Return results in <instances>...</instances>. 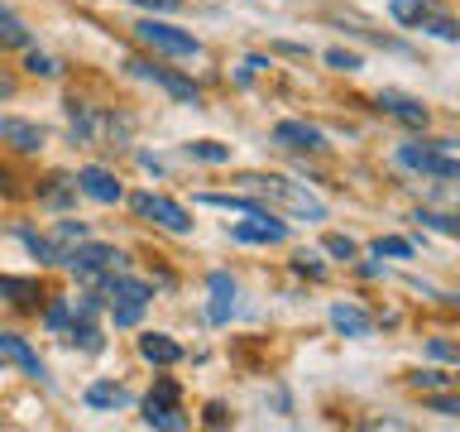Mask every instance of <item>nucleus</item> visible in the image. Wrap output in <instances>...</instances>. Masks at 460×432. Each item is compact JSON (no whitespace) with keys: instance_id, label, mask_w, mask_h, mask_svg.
<instances>
[{"instance_id":"obj_1","label":"nucleus","mask_w":460,"mask_h":432,"mask_svg":"<svg viewBox=\"0 0 460 432\" xmlns=\"http://www.w3.org/2000/svg\"><path fill=\"white\" fill-rule=\"evenodd\" d=\"M129 130H135V121L129 115H111V111H92V106H77L72 101V140L86 144V149H120V144L129 140Z\"/></svg>"},{"instance_id":"obj_2","label":"nucleus","mask_w":460,"mask_h":432,"mask_svg":"<svg viewBox=\"0 0 460 432\" xmlns=\"http://www.w3.org/2000/svg\"><path fill=\"white\" fill-rule=\"evenodd\" d=\"M250 193L259 197H269V202H279V207H288L293 216H312V221H326V202L322 197H312L302 183H288L279 178V173H250V178H240Z\"/></svg>"},{"instance_id":"obj_3","label":"nucleus","mask_w":460,"mask_h":432,"mask_svg":"<svg viewBox=\"0 0 460 432\" xmlns=\"http://www.w3.org/2000/svg\"><path fill=\"white\" fill-rule=\"evenodd\" d=\"M96 298H106V308L115 317V327H135L144 308H149V298H154V288L144 284V279H129V274L120 269H111L106 279H101V293Z\"/></svg>"},{"instance_id":"obj_4","label":"nucleus","mask_w":460,"mask_h":432,"mask_svg":"<svg viewBox=\"0 0 460 432\" xmlns=\"http://www.w3.org/2000/svg\"><path fill=\"white\" fill-rule=\"evenodd\" d=\"M398 164H408L427 178H446V183H460V144L456 140H437V144H402L398 149Z\"/></svg>"},{"instance_id":"obj_5","label":"nucleus","mask_w":460,"mask_h":432,"mask_svg":"<svg viewBox=\"0 0 460 432\" xmlns=\"http://www.w3.org/2000/svg\"><path fill=\"white\" fill-rule=\"evenodd\" d=\"M135 34H139V43H149L154 53H168V58H197L201 53V43L187 29H172L164 20H139Z\"/></svg>"},{"instance_id":"obj_6","label":"nucleus","mask_w":460,"mask_h":432,"mask_svg":"<svg viewBox=\"0 0 460 432\" xmlns=\"http://www.w3.org/2000/svg\"><path fill=\"white\" fill-rule=\"evenodd\" d=\"M67 269L77 279H96V274H111V269H125V255L115 245H96V240H82L77 250L67 255Z\"/></svg>"},{"instance_id":"obj_7","label":"nucleus","mask_w":460,"mask_h":432,"mask_svg":"<svg viewBox=\"0 0 460 432\" xmlns=\"http://www.w3.org/2000/svg\"><path fill=\"white\" fill-rule=\"evenodd\" d=\"M135 212L144 216V221H158L164 230H172V236H187L192 230V216H187L172 197H158V193H139L135 197Z\"/></svg>"},{"instance_id":"obj_8","label":"nucleus","mask_w":460,"mask_h":432,"mask_svg":"<svg viewBox=\"0 0 460 432\" xmlns=\"http://www.w3.org/2000/svg\"><path fill=\"white\" fill-rule=\"evenodd\" d=\"M125 68L135 72V77H144V82H158L168 96L187 101V106H201V92H197V86L187 82V77H178V72H168V68H158V63H144V58H129Z\"/></svg>"},{"instance_id":"obj_9","label":"nucleus","mask_w":460,"mask_h":432,"mask_svg":"<svg viewBox=\"0 0 460 432\" xmlns=\"http://www.w3.org/2000/svg\"><path fill=\"white\" fill-rule=\"evenodd\" d=\"M230 236L240 245H279V240H288V221H273L269 212H250V221L230 226Z\"/></svg>"},{"instance_id":"obj_10","label":"nucleus","mask_w":460,"mask_h":432,"mask_svg":"<svg viewBox=\"0 0 460 432\" xmlns=\"http://www.w3.org/2000/svg\"><path fill=\"white\" fill-rule=\"evenodd\" d=\"M273 140H279L283 149H293V154H322L326 149L322 130L307 125V121H279L273 125Z\"/></svg>"},{"instance_id":"obj_11","label":"nucleus","mask_w":460,"mask_h":432,"mask_svg":"<svg viewBox=\"0 0 460 432\" xmlns=\"http://www.w3.org/2000/svg\"><path fill=\"white\" fill-rule=\"evenodd\" d=\"M77 187H82V193L92 197V202H106V207L125 197V187L115 183L111 168H77Z\"/></svg>"},{"instance_id":"obj_12","label":"nucleus","mask_w":460,"mask_h":432,"mask_svg":"<svg viewBox=\"0 0 460 432\" xmlns=\"http://www.w3.org/2000/svg\"><path fill=\"white\" fill-rule=\"evenodd\" d=\"M379 106L394 115V121H402L408 130H427V121H431L422 101H412V96H402V92H379Z\"/></svg>"},{"instance_id":"obj_13","label":"nucleus","mask_w":460,"mask_h":432,"mask_svg":"<svg viewBox=\"0 0 460 432\" xmlns=\"http://www.w3.org/2000/svg\"><path fill=\"white\" fill-rule=\"evenodd\" d=\"M0 140H5L10 149H20V154L43 149V130L34 121H20V115H5V121H0Z\"/></svg>"},{"instance_id":"obj_14","label":"nucleus","mask_w":460,"mask_h":432,"mask_svg":"<svg viewBox=\"0 0 460 432\" xmlns=\"http://www.w3.org/2000/svg\"><path fill=\"white\" fill-rule=\"evenodd\" d=\"M139 356L149 360V365H178L182 346L172 337H164V331H144V337H139Z\"/></svg>"},{"instance_id":"obj_15","label":"nucleus","mask_w":460,"mask_h":432,"mask_svg":"<svg viewBox=\"0 0 460 432\" xmlns=\"http://www.w3.org/2000/svg\"><path fill=\"white\" fill-rule=\"evenodd\" d=\"M331 327H336L341 337H369L374 317L365 308H355V302H336V308H331Z\"/></svg>"},{"instance_id":"obj_16","label":"nucleus","mask_w":460,"mask_h":432,"mask_svg":"<svg viewBox=\"0 0 460 432\" xmlns=\"http://www.w3.org/2000/svg\"><path fill=\"white\" fill-rule=\"evenodd\" d=\"M0 356L5 360H14V365H20L29 380H49V370H43V360L29 351V341L24 337H0Z\"/></svg>"},{"instance_id":"obj_17","label":"nucleus","mask_w":460,"mask_h":432,"mask_svg":"<svg viewBox=\"0 0 460 432\" xmlns=\"http://www.w3.org/2000/svg\"><path fill=\"white\" fill-rule=\"evenodd\" d=\"M230 312H235V279L211 274V322H230Z\"/></svg>"},{"instance_id":"obj_18","label":"nucleus","mask_w":460,"mask_h":432,"mask_svg":"<svg viewBox=\"0 0 460 432\" xmlns=\"http://www.w3.org/2000/svg\"><path fill=\"white\" fill-rule=\"evenodd\" d=\"M412 29H422V34H437V39H460V20H451V14H446V10H437V5H427L422 10V20H417Z\"/></svg>"},{"instance_id":"obj_19","label":"nucleus","mask_w":460,"mask_h":432,"mask_svg":"<svg viewBox=\"0 0 460 432\" xmlns=\"http://www.w3.org/2000/svg\"><path fill=\"white\" fill-rule=\"evenodd\" d=\"M144 423H149V428H168V432H178V428H187V418H178V403L144 399Z\"/></svg>"},{"instance_id":"obj_20","label":"nucleus","mask_w":460,"mask_h":432,"mask_svg":"<svg viewBox=\"0 0 460 432\" xmlns=\"http://www.w3.org/2000/svg\"><path fill=\"white\" fill-rule=\"evenodd\" d=\"M67 341L82 346V351H101V346H106V337H101V327L92 322V317H72V322H67Z\"/></svg>"},{"instance_id":"obj_21","label":"nucleus","mask_w":460,"mask_h":432,"mask_svg":"<svg viewBox=\"0 0 460 432\" xmlns=\"http://www.w3.org/2000/svg\"><path fill=\"white\" fill-rule=\"evenodd\" d=\"M125 399L129 394L120 384H92V389H86V403H92V409H120Z\"/></svg>"},{"instance_id":"obj_22","label":"nucleus","mask_w":460,"mask_h":432,"mask_svg":"<svg viewBox=\"0 0 460 432\" xmlns=\"http://www.w3.org/2000/svg\"><path fill=\"white\" fill-rule=\"evenodd\" d=\"M201 202H207V207H226V212H259V202L254 197H235V193H201Z\"/></svg>"},{"instance_id":"obj_23","label":"nucleus","mask_w":460,"mask_h":432,"mask_svg":"<svg viewBox=\"0 0 460 432\" xmlns=\"http://www.w3.org/2000/svg\"><path fill=\"white\" fill-rule=\"evenodd\" d=\"M0 43H10V49H29V29L14 20L10 10H0Z\"/></svg>"},{"instance_id":"obj_24","label":"nucleus","mask_w":460,"mask_h":432,"mask_svg":"<svg viewBox=\"0 0 460 432\" xmlns=\"http://www.w3.org/2000/svg\"><path fill=\"white\" fill-rule=\"evenodd\" d=\"M187 158H201V164H226L230 149H226V144H216V140H192V144H187Z\"/></svg>"},{"instance_id":"obj_25","label":"nucleus","mask_w":460,"mask_h":432,"mask_svg":"<svg viewBox=\"0 0 460 432\" xmlns=\"http://www.w3.org/2000/svg\"><path fill=\"white\" fill-rule=\"evenodd\" d=\"M0 293L10 302H34L39 288H34V279H10V274H0Z\"/></svg>"},{"instance_id":"obj_26","label":"nucleus","mask_w":460,"mask_h":432,"mask_svg":"<svg viewBox=\"0 0 460 432\" xmlns=\"http://www.w3.org/2000/svg\"><path fill=\"white\" fill-rule=\"evenodd\" d=\"M427 5H431V0H394L388 10H394V20H398V24H417Z\"/></svg>"},{"instance_id":"obj_27","label":"nucleus","mask_w":460,"mask_h":432,"mask_svg":"<svg viewBox=\"0 0 460 432\" xmlns=\"http://www.w3.org/2000/svg\"><path fill=\"white\" fill-rule=\"evenodd\" d=\"M417 221H427L431 230H446V236H460V221L446 212H417Z\"/></svg>"},{"instance_id":"obj_28","label":"nucleus","mask_w":460,"mask_h":432,"mask_svg":"<svg viewBox=\"0 0 460 432\" xmlns=\"http://www.w3.org/2000/svg\"><path fill=\"white\" fill-rule=\"evenodd\" d=\"M427 409H431V413H441V418H460V394H431V399H427Z\"/></svg>"},{"instance_id":"obj_29","label":"nucleus","mask_w":460,"mask_h":432,"mask_svg":"<svg viewBox=\"0 0 460 432\" xmlns=\"http://www.w3.org/2000/svg\"><path fill=\"white\" fill-rule=\"evenodd\" d=\"M29 72H34V77H58V63L49 53H29V63H24Z\"/></svg>"},{"instance_id":"obj_30","label":"nucleus","mask_w":460,"mask_h":432,"mask_svg":"<svg viewBox=\"0 0 460 432\" xmlns=\"http://www.w3.org/2000/svg\"><path fill=\"white\" fill-rule=\"evenodd\" d=\"M374 250H379V255H394V259H408V255H412V240H398V236H388V240H379V245H374Z\"/></svg>"},{"instance_id":"obj_31","label":"nucleus","mask_w":460,"mask_h":432,"mask_svg":"<svg viewBox=\"0 0 460 432\" xmlns=\"http://www.w3.org/2000/svg\"><path fill=\"white\" fill-rule=\"evenodd\" d=\"M326 63H331V68H341V72H359V53L331 49V53H326Z\"/></svg>"},{"instance_id":"obj_32","label":"nucleus","mask_w":460,"mask_h":432,"mask_svg":"<svg viewBox=\"0 0 460 432\" xmlns=\"http://www.w3.org/2000/svg\"><path fill=\"white\" fill-rule=\"evenodd\" d=\"M43 322H49L53 331H63V327L72 322V302H53V308H49V317H43Z\"/></svg>"},{"instance_id":"obj_33","label":"nucleus","mask_w":460,"mask_h":432,"mask_svg":"<svg viewBox=\"0 0 460 432\" xmlns=\"http://www.w3.org/2000/svg\"><path fill=\"white\" fill-rule=\"evenodd\" d=\"M326 250L336 259H355V240L350 236H326Z\"/></svg>"},{"instance_id":"obj_34","label":"nucleus","mask_w":460,"mask_h":432,"mask_svg":"<svg viewBox=\"0 0 460 432\" xmlns=\"http://www.w3.org/2000/svg\"><path fill=\"white\" fill-rule=\"evenodd\" d=\"M446 380H451V374H437V370H417V374H412L417 389H441Z\"/></svg>"},{"instance_id":"obj_35","label":"nucleus","mask_w":460,"mask_h":432,"mask_svg":"<svg viewBox=\"0 0 460 432\" xmlns=\"http://www.w3.org/2000/svg\"><path fill=\"white\" fill-rule=\"evenodd\" d=\"M293 269H297V274H312V279H322V274H326L322 265H316V255H307V250H302V255L293 259Z\"/></svg>"},{"instance_id":"obj_36","label":"nucleus","mask_w":460,"mask_h":432,"mask_svg":"<svg viewBox=\"0 0 460 432\" xmlns=\"http://www.w3.org/2000/svg\"><path fill=\"white\" fill-rule=\"evenodd\" d=\"M135 5H149V10H178L182 0H135Z\"/></svg>"},{"instance_id":"obj_37","label":"nucleus","mask_w":460,"mask_h":432,"mask_svg":"<svg viewBox=\"0 0 460 432\" xmlns=\"http://www.w3.org/2000/svg\"><path fill=\"white\" fill-rule=\"evenodd\" d=\"M431 356H441V360H451V356H460L456 346H446V341H431Z\"/></svg>"},{"instance_id":"obj_38","label":"nucleus","mask_w":460,"mask_h":432,"mask_svg":"<svg viewBox=\"0 0 460 432\" xmlns=\"http://www.w3.org/2000/svg\"><path fill=\"white\" fill-rule=\"evenodd\" d=\"M207 423H211V428L226 423V409H221V403H211V409H207Z\"/></svg>"},{"instance_id":"obj_39","label":"nucleus","mask_w":460,"mask_h":432,"mask_svg":"<svg viewBox=\"0 0 460 432\" xmlns=\"http://www.w3.org/2000/svg\"><path fill=\"white\" fill-rule=\"evenodd\" d=\"M0 96H14V77H10V72H0Z\"/></svg>"},{"instance_id":"obj_40","label":"nucleus","mask_w":460,"mask_h":432,"mask_svg":"<svg viewBox=\"0 0 460 432\" xmlns=\"http://www.w3.org/2000/svg\"><path fill=\"white\" fill-rule=\"evenodd\" d=\"M456 380H460V374H456Z\"/></svg>"}]
</instances>
